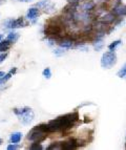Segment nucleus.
Returning <instances> with one entry per match:
<instances>
[{
    "label": "nucleus",
    "mask_w": 126,
    "mask_h": 150,
    "mask_svg": "<svg viewBox=\"0 0 126 150\" xmlns=\"http://www.w3.org/2000/svg\"><path fill=\"white\" fill-rule=\"evenodd\" d=\"M79 120V115L78 112H73L68 113L65 115H61L59 118L52 120L47 123L48 127V132H57V131H64L71 126L76 124V122Z\"/></svg>",
    "instance_id": "1"
},
{
    "label": "nucleus",
    "mask_w": 126,
    "mask_h": 150,
    "mask_svg": "<svg viewBox=\"0 0 126 150\" xmlns=\"http://www.w3.org/2000/svg\"><path fill=\"white\" fill-rule=\"evenodd\" d=\"M45 35L47 38H52L55 40H59L61 38L66 37L64 32V23L59 19L50 20L45 25Z\"/></svg>",
    "instance_id": "2"
},
{
    "label": "nucleus",
    "mask_w": 126,
    "mask_h": 150,
    "mask_svg": "<svg viewBox=\"0 0 126 150\" xmlns=\"http://www.w3.org/2000/svg\"><path fill=\"white\" fill-rule=\"evenodd\" d=\"M117 64V55L113 50L106 52L101 58V66L104 69H110Z\"/></svg>",
    "instance_id": "3"
},
{
    "label": "nucleus",
    "mask_w": 126,
    "mask_h": 150,
    "mask_svg": "<svg viewBox=\"0 0 126 150\" xmlns=\"http://www.w3.org/2000/svg\"><path fill=\"white\" fill-rule=\"evenodd\" d=\"M28 139L30 141V142L41 143L43 140H45L46 139V132L42 131V130L38 127V126H36L35 128H33V129L28 132Z\"/></svg>",
    "instance_id": "4"
},
{
    "label": "nucleus",
    "mask_w": 126,
    "mask_h": 150,
    "mask_svg": "<svg viewBox=\"0 0 126 150\" xmlns=\"http://www.w3.org/2000/svg\"><path fill=\"white\" fill-rule=\"evenodd\" d=\"M97 20L102 23H105V24H110V23L115 22L116 16L113 15V12H104V13H102L100 16H98Z\"/></svg>",
    "instance_id": "5"
},
{
    "label": "nucleus",
    "mask_w": 126,
    "mask_h": 150,
    "mask_svg": "<svg viewBox=\"0 0 126 150\" xmlns=\"http://www.w3.org/2000/svg\"><path fill=\"white\" fill-rule=\"evenodd\" d=\"M34 117H35V115H34V111L30 108H28L26 111H25L23 115H21L19 118H20V121L21 123H22L23 125H28V124H30L32 123V121L34 120Z\"/></svg>",
    "instance_id": "6"
},
{
    "label": "nucleus",
    "mask_w": 126,
    "mask_h": 150,
    "mask_svg": "<svg viewBox=\"0 0 126 150\" xmlns=\"http://www.w3.org/2000/svg\"><path fill=\"white\" fill-rule=\"evenodd\" d=\"M78 147V140H76V139H69V140L65 141V142L61 143V149L71 150Z\"/></svg>",
    "instance_id": "7"
},
{
    "label": "nucleus",
    "mask_w": 126,
    "mask_h": 150,
    "mask_svg": "<svg viewBox=\"0 0 126 150\" xmlns=\"http://www.w3.org/2000/svg\"><path fill=\"white\" fill-rule=\"evenodd\" d=\"M40 15V12H39V8H30L28 10V13H26V18L28 20L32 21V23H36L38 17Z\"/></svg>",
    "instance_id": "8"
},
{
    "label": "nucleus",
    "mask_w": 126,
    "mask_h": 150,
    "mask_svg": "<svg viewBox=\"0 0 126 150\" xmlns=\"http://www.w3.org/2000/svg\"><path fill=\"white\" fill-rule=\"evenodd\" d=\"M58 44L60 45V47H63V48H74L75 41L69 37H63L60 39Z\"/></svg>",
    "instance_id": "9"
},
{
    "label": "nucleus",
    "mask_w": 126,
    "mask_h": 150,
    "mask_svg": "<svg viewBox=\"0 0 126 150\" xmlns=\"http://www.w3.org/2000/svg\"><path fill=\"white\" fill-rule=\"evenodd\" d=\"M113 13L115 16H125L126 15V5L119 3L118 5H116L113 10Z\"/></svg>",
    "instance_id": "10"
},
{
    "label": "nucleus",
    "mask_w": 126,
    "mask_h": 150,
    "mask_svg": "<svg viewBox=\"0 0 126 150\" xmlns=\"http://www.w3.org/2000/svg\"><path fill=\"white\" fill-rule=\"evenodd\" d=\"M25 25H26V22H25L24 18L20 17V18H17V19H13L12 21V25H11V28H24Z\"/></svg>",
    "instance_id": "11"
},
{
    "label": "nucleus",
    "mask_w": 126,
    "mask_h": 150,
    "mask_svg": "<svg viewBox=\"0 0 126 150\" xmlns=\"http://www.w3.org/2000/svg\"><path fill=\"white\" fill-rule=\"evenodd\" d=\"M16 70H17V68H13V69H11L10 71H8V74H6V75H4V76H2V77L0 78V85H1V84H4L5 82H6V81H8L11 79V78L13 77V75H14V74L16 73Z\"/></svg>",
    "instance_id": "12"
},
{
    "label": "nucleus",
    "mask_w": 126,
    "mask_h": 150,
    "mask_svg": "<svg viewBox=\"0 0 126 150\" xmlns=\"http://www.w3.org/2000/svg\"><path fill=\"white\" fill-rule=\"evenodd\" d=\"M22 139V133L21 132H14L11 134V138H10V141L11 143H14V144H17L19 143Z\"/></svg>",
    "instance_id": "13"
},
{
    "label": "nucleus",
    "mask_w": 126,
    "mask_h": 150,
    "mask_svg": "<svg viewBox=\"0 0 126 150\" xmlns=\"http://www.w3.org/2000/svg\"><path fill=\"white\" fill-rule=\"evenodd\" d=\"M93 48H95V50L99 52V50H102L103 46H104L103 39H95V41H93Z\"/></svg>",
    "instance_id": "14"
},
{
    "label": "nucleus",
    "mask_w": 126,
    "mask_h": 150,
    "mask_svg": "<svg viewBox=\"0 0 126 150\" xmlns=\"http://www.w3.org/2000/svg\"><path fill=\"white\" fill-rule=\"evenodd\" d=\"M42 10H44V12L47 13V14H52V13L55 12V4H54V3H50V1H47L46 4L43 6Z\"/></svg>",
    "instance_id": "15"
},
{
    "label": "nucleus",
    "mask_w": 126,
    "mask_h": 150,
    "mask_svg": "<svg viewBox=\"0 0 126 150\" xmlns=\"http://www.w3.org/2000/svg\"><path fill=\"white\" fill-rule=\"evenodd\" d=\"M18 38H19V34L16 32H11L10 34L8 35V38H6V40H8L11 43H15L16 41L18 40Z\"/></svg>",
    "instance_id": "16"
},
{
    "label": "nucleus",
    "mask_w": 126,
    "mask_h": 150,
    "mask_svg": "<svg viewBox=\"0 0 126 150\" xmlns=\"http://www.w3.org/2000/svg\"><path fill=\"white\" fill-rule=\"evenodd\" d=\"M11 44L12 43L8 40H4V41H0V52H5L10 48Z\"/></svg>",
    "instance_id": "17"
},
{
    "label": "nucleus",
    "mask_w": 126,
    "mask_h": 150,
    "mask_svg": "<svg viewBox=\"0 0 126 150\" xmlns=\"http://www.w3.org/2000/svg\"><path fill=\"white\" fill-rule=\"evenodd\" d=\"M121 43H122L121 40H116V41H113V42H111V44H109V46H108L109 50H113V52H115V50H116V48L118 47Z\"/></svg>",
    "instance_id": "18"
},
{
    "label": "nucleus",
    "mask_w": 126,
    "mask_h": 150,
    "mask_svg": "<svg viewBox=\"0 0 126 150\" xmlns=\"http://www.w3.org/2000/svg\"><path fill=\"white\" fill-rule=\"evenodd\" d=\"M117 76H118L119 78H124L126 76V63L123 65L121 67V69L119 70L118 74H117Z\"/></svg>",
    "instance_id": "19"
},
{
    "label": "nucleus",
    "mask_w": 126,
    "mask_h": 150,
    "mask_svg": "<svg viewBox=\"0 0 126 150\" xmlns=\"http://www.w3.org/2000/svg\"><path fill=\"white\" fill-rule=\"evenodd\" d=\"M64 53H65V48H63V47L56 48V50H54V54H55V56H57V57L63 56V55H64Z\"/></svg>",
    "instance_id": "20"
},
{
    "label": "nucleus",
    "mask_w": 126,
    "mask_h": 150,
    "mask_svg": "<svg viewBox=\"0 0 126 150\" xmlns=\"http://www.w3.org/2000/svg\"><path fill=\"white\" fill-rule=\"evenodd\" d=\"M47 149H61V143H58V142H56V143H52L50 146L47 147Z\"/></svg>",
    "instance_id": "21"
},
{
    "label": "nucleus",
    "mask_w": 126,
    "mask_h": 150,
    "mask_svg": "<svg viewBox=\"0 0 126 150\" xmlns=\"http://www.w3.org/2000/svg\"><path fill=\"white\" fill-rule=\"evenodd\" d=\"M43 77L46 78V79H50V77H52V71H50V68L46 67L45 69L43 70Z\"/></svg>",
    "instance_id": "22"
},
{
    "label": "nucleus",
    "mask_w": 126,
    "mask_h": 150,
    "mask_svg": "<svg viewBox=\"0 0 126 150\" xmlns=\"http://www.w3.org/2000/svg\"><path fill=\"white\" fill-rule=\"evenodd\" d=\"M12 21L13 19H6L2 22V26L3 28H11V25H12Z\"/></svg>",
    "instance_id": "23"
},
{
    "label": "nucleus",
    "mask_w": 126,
    "mask_h": 150,
    "mask_svg": "<svg viewBox=\"0 0 126 150\" xmlns=\"http://www.w3.org/2000/svg\"><path fill=\"white\" fill-rule=\"evenodd\" d=\"M42 146H41L40 143H38V142H33V144L30 146V149H42Z\"/></svg>",
    "instance_id": "24"
},
{
    "label": "nucleus",
    "mask_w": 126,
    "mask_h": 150,
    "mask_svg": "<svg viewBox=\"0 0 126 150\" xmlns=\"http://www.w3.org/2000/svg\"><path fill=\"white\" fill-rule=\"evenodd\" d=\"M19 148H20V146L16 145V144H14V143H13V145L8 146V150H15V149H19Z\"/></svg>",
    "instance_id": "25"
},
{
    "label": "nucleus",
    "mask_w": 126,
    "mask_h": 150,
    "mask_svg": "<svg viewBox=\"0 0 126 150\" xmlns=\"http://www.w3.org/2000/svg\"><path fill=\"white\" fill-rule=\"evenodd\" d=\"M6 56H8V54H0V63H2L5 60Z\"/></svg>",
    "instance_id": "26"
},
{
    "label": "nucleus",
    "mask_w": 126,
    "mask_h": 150,
    "mask_svg": "<svg viewBox=\"0 0 126 150\" xmlns=\"http://www.w3.org/2000/svg\"><path fill=\"white\" fill-rule=\"evenodd\" d=\"M5 2V0H0V5L1 4H3V3Z\"/></svg>",
    "instance_id": "27"
},
{
    "label": "nucleus",
    "mask_w": 126,
    "mask_h": 150,
    "mask_svg": "<svg viewBox=\"0 0 126 150\" xmlns=\"http://www.w3.org/2000/svg\"><path fill=\"white\" fill-rule=\"evenodd\" d=\"M2 76H4V73H3V71H0V78L2 77Z\"/></svg>",
    "instance_id": "28"
},
{
    "label": "nucleus",
    "mask_w": 126,
    "mask_h": 150,
    "mask_svg": "<svg viewBox=\"0 0 126 150\" xmlns=\"http://www.w3.org/2000/svg\"><path fill=\"white\" fill-rule=\"evenodd\" d=\"M21 1H24V2H28V1H30V0H21Z\"/></svg>",
    "instance_id": "29"
},
{
    "label": "nucleus",
    "mask_w": 126,
    "mask_h": 150,
    "mask_svg": "<svg viewBox=\"0 0 126 150\" xmlns=\"http://www.w3.org/2000/svg\"><path fill=\"white\" fill-rule=\"evenodd\" d=\"M2 37H3V36H2V35H0V41L2 40Z\"/></svg>",
    "instance_id": "30"
},
{
    "label": "nucleus",
    "mask_w": 126,
    "mask_h": 150,
    "mask_svg": "<svg viewBox=\"0 0 126 150\" xmlns=\"http://www.w3.org/2000/svg\"><path fill=\"white\" fill-rule=\"evenodd\" d=\"M1 143H2V140H1V139H0V144H1Z\"/></svg>",
    "instance_id": "31"
}]
</instances>
